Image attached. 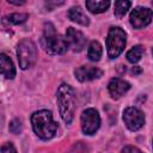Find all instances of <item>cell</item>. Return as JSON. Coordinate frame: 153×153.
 Listing matches in <instances>:
<instances>
[{"mask_svg":"<svg viewBox=\"0 0 153 153\" xmlns=\"http://www.w3.org/2000/svg\"><path fill=\"white\" fill-rule=\"evenodd\" d=\"M31 123L33 131L42 140L51 139L57 130V123L54 121L53 115L48 110H39L32 114Z\"/></svg>","mask_w":153,"mask_h":153,"instance_id":"1","label":"cell"},{"mask_svg":"<svg viewBox=\"0 0 153 153\" xmlns=\"http://www.w3.org/2000/svg\"><path fill=\"white\" fill-rule=\"evenodd\" d=\"M75 102L76 98L74 90L69 85L62 84L57 90V104L60 109V115L67 124H71L73 121L76 108Z\"/></svg>","mask_w":153,"mask_h":153,"instance_id":"2","label":"cell"},{"mask_svg":"<svg viewBox=\"0 0 153 153\" xmlns=\"http://www.w3.org/2000/svg\"><path fill=\"white\" fill-rule=\"evenodd\" d=\"M41 43H42V47L44 48V50L53 55L63 54L68 48L66 38H63L61 35L56 33L55 27L51 23L44 24V32H43Z\"/></svg>","mask_w":153,"mask_h":153,"instance_id":"3","label":"cell"},{"mask_svg":"<svg viewBox=\"0 0 153 153\" xmlns=\"http://www.w3.org/2000/svg\"><path fill=\"white\" fill-rule=\"evenodd\" d=\"M17 56L19 67L22 69H27L32 67L37 60V49L35 43L29 38L22 39L17 48Z\"/></svg>","mask_w":153,"mask_h":153,"instance_id":"4","label":"cell"},{"mask_svg":"<svg viewBox=\"0 0 153 153\" xmlns=\"http://www.w3.org/2000/svg\"><path fill=\"white\" fill-rule=\"evenodd\" d=\"M126 32L118 27L112 26L110 27L106 37V47H108V55L110 59L117 57L126 47Z\"/></svg>","mask_w":153,"mask_h":153,"instance_id":"5","label":"cell"},{"mask_svg":"<svg viewBox=\"0 0 153 153\" xmlns=\"http://www.w3.org/2000/svg\"><path fill=\"white\" fill-rule=\"evenodd\" d=\"M81 129L85 134L92 135L94 134L100 126V117L96 109H86L81 114Z\"/></svg>","mask_w":153,"mask_h":153,"instance_id":"6","label":"cell"},{"mask_svg":"<svg viewBox=\"0 0 153 153\" xmlns=\"http://www.w3.org/2000/svg\"><path fill=\"white\" fill-rule=\"evenodd\" d=\"M123 121L129 130L135 131L145 124V115L137 108L129 106L123 111Z\"/></svg>","mask_w":153,"mask_h":153,"instance_id":"7","label":"cell"},{"mask_svg":"<svg viewBox=\"0 0 153 153\" xmlns=\"http://www.w3.org/2000/svg\"><path fill=\"white\" fill-rule=\"evenodd\" d=\"M153 18L152 10L147 7H136L130 12V24L135 29H143L147 26Z\"/></svg>","mask_w":153,"mask_h":153,"instance_id":"8","label":"cell"},{"mask_svg":"<svg viewBox=\"0 0 153 153\" xmlns=\"http://www.w3.org/2000/svg\"><path fill=\"white\" fill-rule=\"evenodd\" d=\"M66 41H67L68 47L73 51H81L86 45L85 36L82 35L81 31L74 27H68L66 30Z\"/></svg>","mask_w":153,"mask_h":153,"instance_id":"9","label":"cell"},{"mask_svg":"<svg viewBox=\"0 0 153 153\" xmlns=\"http://www.w3.org/2000/svg\"><path fill=\"white\" fill-rule=\"evenodd\" d=\"M74 74L79 81L84 82V81H90V80L100 78L103 75V71L93 66H81L75 69Z\"/></svg>","mask_w":153,"mask_h":153,"instance_id":"10","label":"cell"},{"mask_svg":"<svg viewBox=\"0 0 153 153\" xmlns=\"http://www.w3.org/2000/svg\"><path fill=\"white\" fill-rule=\"evenodd\" d=\"M108 88H109V93L112 98L115 99H118L120 97H122L129 88H130V85L129 82L120 79V78H114L110 80L109 85H108Z\"/></svg>","mask_w":153,"mask_h":153,"instance_id":"11","label":"cell"},{"mask_svg":"<svg viewBox=\"0 0 153 153\" xmlns=\"http://www.w3.org/2000/svg\"><path fill=\"white\" fill-rule=\"evenodd\" d=\"M0 62H1V73H2V75L7 79H13L14 75H16V68L13 66L12 60L6 54H1L0 55Z\"/></svg>","mask_w":153,"mask_h":153,"instance_id":"12","label":"cell"},{"mask_svg":"<svg viewBox=\"0 0 153 153\" xmlns=\"http://www.w3.org/2000/svg\"><path fill=\"white\" fill-rule=\"evenodd\" d=\"M68 17L71 20L80 24V25H84V26H87L90 24V19L84 13V11L81 10V7L79 6H74L72 7L69 11H68Z\"/></svg>","mask_w":153,"mask_h":153,"instance_id":"13","label":"cell"},{"mask_svg":"<svg viewBox=\"0 0 153 153\" xmlns=\"http://www.w3.org/2000/svg\"><path fill=\"white\" fill-rule=\"evenodd\" d=\"M110 6V1H86V7L91 13H102L108 10Z\"/></svg>","mask_w":153,"mask_h":153,"instance_id":"14","label":"cell"},{"mask_svg":"<svg viewBox=\"0 0 153 153\" xmlns=\"http://www.w3.org/2000/svg\"><path fill=\"white\" fill-rule=\"evenodd\" d=\"M103 54V49L99 42L97 41H92L88 45V50H87V56L91 61H99V59L102 57Z\"/></svg>","mask_w":153,"mask_h":153,"instance_id":"15","label":"cell"},{"mask_svg":"<svg viewBox=\"0 0 153 153\" xmlns=\"http://www.w3.org/2000/svg\"><path fill=\"white\" fill-rule=\"evenodd\" d=\"M131 2L130 1H127V0H118V1H115V5H114V11H115V16L117 18H122L127 11L129 10Z\"/></svg>","mask_w":153,"mask_h":153,"instance_id":"16","label":"cell"},{"mask_svg":"<svg viewBox=\"0 0 153 153\" xmlns=\"http://www.w3.org/2000/svg\"><path fill=\"white\" fill-rule=\"evenodd\" d=\"M142 54H143V48L141 45H135L127 53V60L131 63H136L141 60Z\"/></svg>","mask_w":153,"mask_h":153,"instance_id":"17","label":"cell"},{"mask_svg":"<svg viewBox=\"0 0 153 153\" xmlns=\"http://www.w3.org/2000/svg\"><path fill=\"white\" fill-rule=\"evenodd\" d=\"M26 19H27V14H25V13H13L7 17V20L11 24H22Z\"/></svg>","mask_w":153,"mask_h":153,"instance_id":"18","label":"cell"},{"mask_svg":"<svg viewBox=\"0 0 153 153\" xmlns=\"http://www.w3.org/2000/svg\"><path fill=\"white\" fill-rule=\"evenodd\" d=\"M20 130H22V122L18 118L13 120L10 123V131H12L13 134H19Z\"/></svg>","mask_w":153,"mask_h":153,"instance_id":"19","label":"cell"},{"mask_svg":"<svg viewBox=\"0 0 153 153\" xmlns=\"http://www.w3.org/2000/svg\"><path fill=\"white\" fill-rule=\"evenodd\" d=\"M1 153H17L16 147L11 142H6L1 146Z\"/></svg>","mask_w":153,"mask_h":153,"instance_id":"20","label":"cell"},{"mask_svg":"<svg viewBox=\"0 0 153 153\" xmlns=\"http://www.w3.org/2000/svg\"><path fill=\"white\" fill-rule=\"evenodd\" d=\"M121 153H142L139 148H136V147H133V146H127V147H124L123 149H122V152Z\"/></svg>","mask_w":153,"mask_h":153,"instance_id":"21","label":"cell"},{"mask_svg":"<svg viewBox=\"0 0 153 153\" xmlns=\"http://www.w3.org/2000/svg\"><path fill=\"white\" fill-rule=\"evenodd\" d=\"M10 4H13V5H23L25 1H12V0H8Z\"/></svg>","mask_w":153,"mask_h":153,"instance_id":"22","label":"cell"},{"mask_svg":"<svg viewBox=\"0 0 153 153\" xmlns=\"http://www.w3.org/2000/svg\"><path fill=\"white\" fill-rule=\"evenodd\" d=\"M152 54H153V49H152Z\"/></svg>","mask_w":153,"mask_h":153,"instance_id":"23","label":"cell"},{"mask_svg":"<svg viewBox=\"0 0 153 153\" xmlns=\"http://www.w3.org/2000/svg\"><path fill=\"white\" fill-rule=\"evenodd\" d=\"M152 5H153V1H152Z\"/></svg>","mask_w":153,"mask_h":153,"instance_id":"24","label":"cell"}]
</instances>
